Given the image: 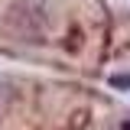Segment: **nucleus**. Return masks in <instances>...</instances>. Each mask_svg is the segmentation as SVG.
I'll return each instance as SVG.
<instances>
[{
	"mask_svg": "<svg viewBox=\"0 0 130 130\" xmlns=\"http://www.w3.org/2000/svg\"><path fill=\"white\" fill-rule=\"evenodd\" d=\"M111 85H117V88H130V75H114Z\"/></svg>",
	"mask_w": 130,
	"mask_h": 130,
	"instance_id": "obj_1",
	"label": "nucleus"
}]
</instances>
